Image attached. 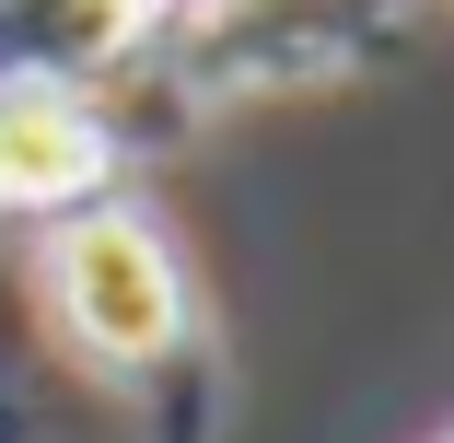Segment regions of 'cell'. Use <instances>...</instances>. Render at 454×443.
Instances as JSON below:
<instances>
[{"label": "cell", "mask_w": 454, "mask_h": 443, "mask_svg": "<svg viewBox=\"0 0 454 443\" xmlns=\"http://www.w3.org/2000/svg\"><path fill=\"white\" fill-rule=\"evenodd\" d=\"M35 304H47V327H59V350L94 385H140L163 350H187L199 327H210V304H199V281H187V257H175V233L117 187V199H94V210H59V222H35Z\"/></svg>", "instance_id": "obj_1"}, {"label": "cell", "mask_w": 454, "mask_h": 443, "mask_svg": "<svg viewBox=\"0 0 454 443\" xmlns=\"http://www.w3.org/2000/svg\"><path fill=\"white\" fill-rule=\"evenodd\" d=\"M129 187V140L106 94H59V82H0V210L59 222Z\"/></svg>", "instance_id": "obj_2"}, {"label": "cell", "mask_w": 454, "mask_h": 443, "mask_svg": "<svg viewBox=\"0 0 454 443\" xmlns=\"http://www.w3.org/2000/svg\"><path fill=\"white\" fill-rule=\"evenodd\" d=\"M163 24H175V0H0V82L106 94L163 47Z\"/></svg>", "instance_id": "obj_3"}, {"label": "cell", "mask_w": 454, "mask_h": 443, "mask_svg": "<svg viewBox=\"0 0 454 443\" xmlns=\"http://www.w3.org/2000/svg\"><path fill=\"white\" fill-rule=\"evenodd\" d=\"M129 408H140V443H222L233 431V350H222V327H199L187 350H163L129 385Z\"/></svg>", "instance_id": "obj_4"}, {"label": "cell", "mask_w": 454, "mask_h": 443, "mask_svg": "<svg viewBox=\"0 0 454 443\" xmlns=\"http://www.w3.org/2000/svg\"><path fill=\"white\" fill-rule=\"evenodd\" d=\"M175 12H187V0H175Z\"/></svg>", "instance_id": "obj_5"}, {"label": "cell", "mask_w": 454, "mask_h": 443, "mask_svg": "<svg viewBox=\"0 0 454 443\" xmlns=\"http://www.w3.org/2000/svg\"><path fill=\"white\" fill-rule=\"evenodd\" d=\"M442 443H454V431H442Z\"/></svg>", "instance_id": "obj_6"}]
</instances>
